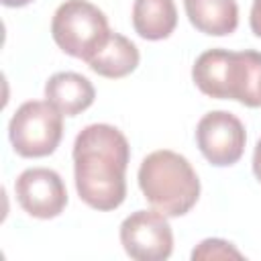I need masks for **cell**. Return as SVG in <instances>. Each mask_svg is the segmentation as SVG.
<instances>
[{
  "instance_id": "2",
  "label": "cell",
  "mask_w": 261,
  "mask_h": 261,
  "mask_svg": "<svg viewBox=\"0 0 261 261\" xmlns=\"http://www.w3.org/2000/svg\"><path fill=\"white\" fill-rule=\"evenodd\" d=\"M192 80L198 90L210 98L237 100L243 106H261V53L208 49L194 67Z\"/></svg>"
},
{
  "instance_id": "7",
  "label": "cell",
  "mask_w": 261,
  "mask_h": 261,
  "mask_svg": "<svg viewBox=\"0 0 261 261\" xmlns=\"http://www.w3.org/2000/svg\"><path fill=\"white\" fill-rule=\"evenodd\" d=\"M196 143L206 161L216 167H228L243 157L247 133L232 112L212 110L200 118L196 126Z\"/></svg>"
},
{
  "instance_id": "15",
  "label": "cell",
  "mask_w": 261,
  "mask_h": 261,
  "mask_svg": "<svg viewBox=\"0 0 261 261\" xmlns=\"http://www.w3.org/2000/svg\"><path fill=\"white\" fill-rule=\"evenodd\" d=\"M253 173H255V177L261 181V139L257 141L255 151H253Z\"/></svg>"
},
{
  "instance_id": "4",
  "label": "cell",
  "mask_w": 261,
  "mask_h": 261,
  "mask_svg": "<svg viewBox=\"0 0 261 261\" xmlns=\"http://www.w3.org/2000/svg\"><path fill=\"white\" fill-rule=\"evenodd\" d=\"M110 33L106 14L88 0H65L57 6L51 20L55 45L86 63L106 43Z\"/></svg>"
},
{
  "instance_id": "1",
  "label": "cell",
  "mask_w": 261,
  "mask_h": 261,
  "mask_svg": "<svg viewBox=\"0 0 261 261\" xmlns=\"http://www.w3.org/2000/svg\"><path fill=\"white\" fill-rule=\"evenodd\" d=\"M73 179L82 202L94 210H114L126 198L130 145L112 124H88L73 143Z\"/></svg>"
},
{
  "instance_id": "5",
  "label": "cell",
  "mask_w": 261,
  "mask_h": 261,
  "mask_svg": "<svg viewBox=\"0 0 261 261\" xmlns=\"http://www.w3.org/2000/svg\"><path fill=\"white\" fill-rule=\"evenodd\" d=\"M12 149L20 157H47L63 137V114L47 100H29L16 108L8 122Z\"/></svg>"
},
{
  "instance_id": "9",
  "label": "cell",
  "mask_w": 261,
  "mask_h": 261,
  "mask_svg": "<svg viewBox=\"0 0 261 261\" xmlns=\"http://www.w3.org/2000/svg\"><path fill=\"white\" fill-rule=\"evenodd\" d=\"M45 98L63 116H75L94 104L96 90L86 75L75 71H59L47 80Z\"/></svg>"
},
{
  "instance_id": "14",
  "label": "cell",
  "mask_w": 261,
  "mask_h": 261,
  "mask_svg": "<svg viewBox=\"0 0 261 261\" xmlns=\"http://www.w3.org/2000/svg\"><path fill=\"white\" fill-rule=\"evenodd\" d=\"M251 31L261 37V0H253V6H251Z\"/></svg>"
},
{
  "instance_id": "10",
  "label": "cell",
  "mask_w": 261,
  "mask_h": 261,
  "mask_svg": "<svg viewBox=\"0 0 261 261\" xmlns=\"http://www.w3.org/2000/svg\"><path fill=\"white\" fill-rule=\"evenodd\" d=\"M192 27L204 35L226 37L239 27V6L234 0H184Z\"/></svg>"
},
{
  "instance_id": "11",
  "label": "cell",
  "mask_w": 261,
  "mask_h": 261,
  "mask_svg": "<svg viewBox=\"0 0 261 261\" xmlns=\"http://www.w3.org/2000/svg\"><path fill=\"white\" fill-rule=\"evenodd\" d=\"M139 49L130 39L120 33H110L106 43L88 59V65L102 77L118 80L133 73L139 65Z\"/></svg>"
},
{
  "instance_id": "16",
  "label": "cell",
  "mask_w": 261,
  "mask_h": 261,
  "mask_svg": "<svg viewBox=\"0 0 261 261\" xmlns=\"http://www.w3.org/2000/svg\"><path fill=\"white\" fill-rule=\"evenodd\" d=\"M33 0H2L4 6H10V8H20V6H27L31 4Z\"/></svg>"
},
{
  "instance_id": "8",
  "label": "cell",
  "mask_w": 261,
  "mask_h": 261,
  "mask_svg": "<svg viewBox=\"0 0 261 261\" xmlns=\"http://www.w3.org/2000/svg\"><path fill=\"white\" fill-rule=\"evenodd\" d=\"M20 208L35 218H55L67 206V190L61 175L49 167H29L14 181Z\"/></svg>"
},
{
  "instance_id": "3",
  "label": "cell",
  "mask_w": 261,
  "mask_h": 261,
  "mask_svg": "<svg viewBox=\"0 0 261 261\" xmlns=\"http://www.w3.org/2000/svg\"><path fill=\"white\" fill-rule=\"evenodd\" d=\"M137 179L145 200L165 216L188 214L200 198V179L192 163L169 149L149 153Z\"/></svg>"
},
{
  "instance_id": "13",
  "label": "cell",
  "mask_w": 261,
  "mask_h": 261,
  "mask_svg": "<svg viewBox=\"0 0 261 261\" xmlns=\"http://www.w3.org/2000/svg\"><path fill=\"white\" fill-rule=\"evenodd\" d=\"M194 261H208V259H243V253L224 239H204L194 251Z\"/></svg>"
},
{
  "instance_id": "12",
  "label": "cell",
  "mask_w": 261,
  "mask_h": 261,
  "mask_svg": "<svg viewBox=\"0 0 261 261\" xmlns=\"http://www.w3.org/2000/svg\"><path fill=\"white\" fill-rule=\"evenodd\" d=\"M177 24V8L173 0H135L133 27L147 41L167 39Z\"/></svg>"
},
{
  "instance_id": "6",
  "label": "cell",
  "mask_w": 261,
  "mask_h": 261,
  "mask_svg": "<svg viewBox=\"0 0 261 261\" xmlns=\"http://www.w3.org/2000/svg\"><path fill=\"white\" fill-rule=\"evenodd\" d=\"M120 245L130 259L163 261L173 251V232L159 210H135L120 224Z\"/></svg>"
}]
</instances>
